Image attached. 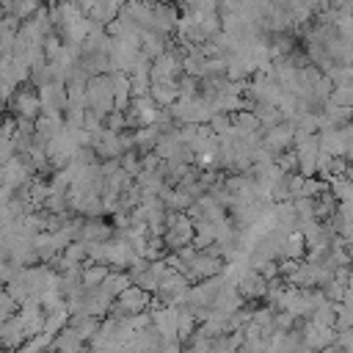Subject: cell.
<instances>
[{"instance_id": "1", "label": "cell", "mask_w": 353, "mask_h": 353, "mask_svg": "<svg viewBox=\"0 0 353 353\" xmlns=\"http://www.w3.org/2000/svg\"><path fill=\"white\" fill-rule=\"evenodd\" d=\"M182 74V55L176 50L160 52L154 61H149V77L152 80H176Z\"/></svg>"}, {"instance_id": "2", "label": "cell", "mask_w": 353, "mask_h": 353, "mask_svg": "<svg viewBox=\"0 0 353 353\" xmlns=\"http://www.w3.org/2000/svg\"><path fill=\"white\" fill-rule=\"evenodd\" d=\"M36 94H39L41 113H63V108H66V83H61V80L44 83V85H39Z\"/></svg>"}, {"instance_id": "3", "label": "cell", "mask_w": 353, "mask_h": 353, "mask_svg": "<svg viewBox=\"0 0 353 353\" xmlns=\"http://www.w3.org/2000/svg\"><path fill=\"white\" fill-rule=\"evenodd\" d=\"M176 19H179V11H176L174 3L152 0V30H157V33L171 39V33L176 28Z\"/></svg>"}, {"instance_id": "4", "label": "cell", "mask_w": 353, "mask_h": 353, "mask_svg": "<svg viewBox=\"0 0 353 353\" xmlns=\"http://www.w3.org/2000/svg\"><path fill=\"white\" fill-rule=\"evenodd\" d=\"M113 303H116V312L119 314H138V312H143L149 306V292L141 290V287H135V284H130V287H124L113 298Z\"/></svg>"}, {"instance_id": "5", "label": "cell", "mask_w": 353, "mask_h": 353, "mask_svg": "<svg viewBox=\"0 0 353 353\" xmlns=\"http://www.w3.org/2000/svg\"><path fill=\"white\" fill-rule=\"evenodd\" d=\"M8 105H11V110H14L17 119H28V121H33V119H39V113H41L39 94L30 91V88H17L14 97L8 99Z\"/></svg>"}, {"instance_id": "6", "label": "cell", "mask_w": 353, "mask_h": 353, "mask_svg": "<svg viewBox=\"0 0 353 353\" xmlns=\"http://www.w3.org/2000/svg\"><path fill=\"white\" fill-rule=\"evenodd\" d=\"M149 97L157 108H171L176 99H179V88H176V80H152L149 83Z\"/></svg>"}, {"instance_id": "7", "label": "cell", "mask_w": 353, "mask_h": 353, "mask_svg": "<svg viewBox=\"0 0 353 353\" xmlns=\"http://www.w3.org/2000/svg\"><path fill=\"white\" fill-rule=\"evenodd\" d=\"M165 50H168V36H163L157 30H141V47H138V52L146 61H154Z\"/></svg>"}, {"instance_id": "8", "label": "cell", "mask_w": 353, "mask_h": 353, "mask_svg": "<svg viewBox=\"0 0 353 353\" xmlns=\"http://www.w3.org/2000/svg\"><path fill=\"white\" fill-rule=\"evenodd\" d=\"M121 6H124V0H94V6L88 8V17L94 22H99V25H108V22H113L119 17Z\"/></svg>"}, {"instance_id": "9", "label": "cell", "mask_w": 353, "mask_h": 353, "mask_svg": "<svg viewBox=\"0 0 353 353\" xmlns=\"http://www.w3.org/2000/svg\"><path fill=\"white\" fill-rule=\"evenodd\" d=\"M11 199H14V190H11V188H6V185H0V210H3Z\"/></svg>"}]
</instances>
